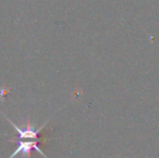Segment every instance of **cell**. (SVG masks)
Instances as JSON below:
<instances>
[{
	"instance_id": "cell-1",
	"label": "cell",
	"mask_w": 159,
	"mask_h": 158,
	"mask_svg": "<svg viewBox=\"0 0 159 158\" xmlns=\"http://www.w3.org/2000/svg\"><path fill=\"white\" fill-rule=\"evenodd\" d=\"M0 114H1L7 120H8L9 124H10L11 126L15 129V131H16V135H15V137H13V138H10V139H1V138H0V140H2V141L14 142V141H20V140L26 139V140H36V141H41V142L44 141V142H46V141H49V140H50V139H47V138L42 137L41 132H42V130H43V129L47 127V124H49L51 117L49 119H47L46 122H44L43 124H41L39 128H35V127L33 126V124H32V121H30V120H26L25 127H24V128H21V127H19L16 124H14V122L9 118L6 114H3L1 111H0Z\"/></svg>"
},
{
	"instance_id": "cell-2",
	"label": "cell",
	"mask_w": 159,
	"mask_h": 158,
	"mask_svg": "<svg viewBox=\"0 0 159 158\" xmlns=\"http://www.w3.org/2000/svg\"><path fill=\"white\" fill-rule=\"evenodd\" d=\"M40 142L41 141H36V140H28V141H22V140H20V141H14L13 143L16 144V148L13 152V154L9 156V158H14L17 155H21L22 158H30L33 151L38 152L44 158H49L48 155L43 151H41V148L39 147Z\"/></svg>"
}]
</instances>
